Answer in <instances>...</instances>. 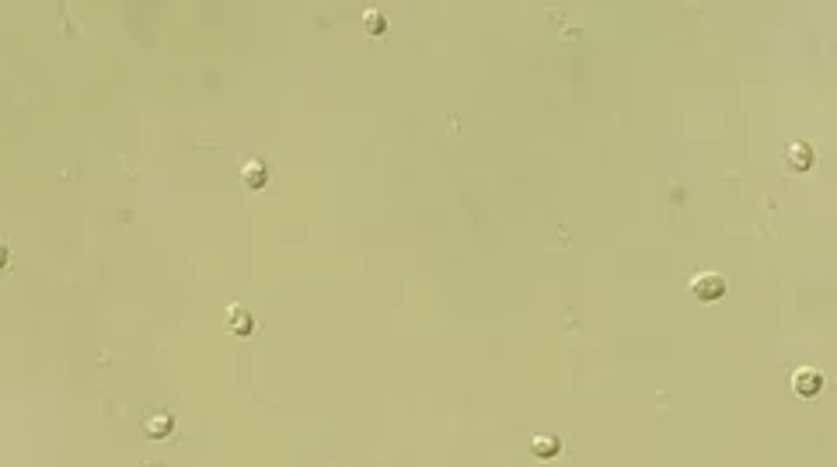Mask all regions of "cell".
Segmentation results:
<instances>
[{"label": "cell", "instance_id": "obj_7", "mask_svg": "<svg viewBox=\"0 0 837 467\" xmlns=\"http://www.w3.org/2000/svg\"><path fill=\"white\" fill-rule=\"evenodd\" d=\"M168 433H171V415H154V419H147V436L164 440Z\"/></svg>", "mask_w": 837, "mask_h": 467}, {"label": "cell", "instance_id": "obj_1", "mask_svg": "<svg viewBox=\"0 0 837 467\" xmlns=\"http://www.w3.org/2000/svg\"><path fill=\"white\" fill-rule=\"evenodd\" d=\"M691 289H694V296H698V300H705V303H715V300L726 293V279H722L719 272H705V276H698V279L691 282Z\"/></svg>", "mask_w": 837, "mask_h": 467}, {"label": "cell", "instance_id": "obj_8", "mask_svg": "<svg viewBox=\"0 0 837 467\" xmlns=\"http://www.w3.org/2000/svg\"><path fill=\"white\" fill-rule=\"evenodd\" d=\"M367 28H370L373 35L384 32V18H380V11H370V14H367Z\"/></svg>", "mask_w": 837, "mask_h": 467}, {"label": "cell", "instance_id": "obj_4", "mask_svg": "<svg viewBox=\"0 0 837 467\" xmlns=\"http://www.w3.org/2000/svg\"><path fill=\"white\" fill-rule=\"evenodd\" d=\"M789 164H792L796 171H810V168H813V147L792 143V147H789Z\"/></svg>", "mask_w": 837, "mask_h": 467}, {"label": "cell", "instance_id": "obj_2", "mask_svg": "<svg viewBox=\"0 0 837 467\" xmlns=\"http://www.w3.org/2000/svg\"><path fill=\"white\" fill-rule=\"evenodd\" d=\"M792 387H796L799 397H817L824 390V374L813 370V367H803V370L792 374Z\"/></svg>", "mask_w": 837, "mask_h": 467}, {"label": "cell", "instance_id": "obj_9", "mask_svg": "<svg viewBox=\"0 0 837 467\" xmlns=\"http://www.w3.org/2000/svg\"><path fill=\"white\" fill-rule=\"evenodd\" d=\"M4 265H7V244L0 241V272H4Z\"/></svg>", "mask_w": 837, "mask_h": 467}, {"label": "cell", "instance_id": "obj_5", "mask_svg": "<svg viewBox=\"0 0 837 467\" xmlns=\"http://www.w3.org/2000/svg\"><path fill=\"white\" fill-rule=\"evenodd\" d=\"M241 178H245V185L248 188H262L266 185V164H262V161H245Z\"/></svg>", "mask_w": 837, "mask_h": 467}, {"label": "cell", "instance_id": "obj_3", "mask_svg": "<svg viewBox=\"0 0 837 467\" xmlns=\"http://www.w3.org/2000/svg\"><path fill=\"white\" fill-rule=\"evenodd\" d=\"M227 324H231L234 335H252V331H255V321H252V314H248L241 303H231V307H227Z\"/></svg>", "mask_w": 837, "mask_h": 467}, {"label": "cell", "instance_id": "obj_6", "mask_svg": "<svg viewBox=\"0 0 837 467\" xmlns=\"http://www.w3.org/2000/svg\"><path fill=\"white\" fill-rule=\"evenodd\" d=\"M531 450H534V457L548 461V457H555L558 450H562V440H558V436H534Z\"/></svg>", "mask_w": 837, "mask_h": 467}]
</instances>
